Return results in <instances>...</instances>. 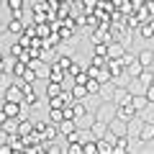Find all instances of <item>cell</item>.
<instances>
[{"label": "cell", "instance_id": "1", "mask_svg": "<svg viewBox=\"0 0 154 154\" xmlns=\"http://www.w3.org/2000/svg\"><path fill=\"white\" fill-rule=\"evenodd\" d=\"M116 110H118V105L113 103V100H105L103 105H100L98 110H95V118H98V121H105V123H110L116 118Z\"/></svg>", "mask_w": 154, "mask_h": 154}, {"label": "cell", "instance_id": "2", "mask_svg": "<svg viewBox=\"0 0 154 154\" xmlns=\"http://www.w3.org/2000/svg\"><path fill=\"white\" fill-rule=\"evenodd\" d=\"M3 98L5 100H13V103H23V98H26V93H23V85L16 82V85H5V93H3Z\"/></svg>", "mask_w": 154, "mask_h": 154}, {"label": "cell", "instance_id": "3", "mask_svg": "<svg viewBox=\"0 0 154 154\" xmlns=\"http://www.w3.org/2000/svg\"><path fill=\"white\" fill-rule=\"evenodd\" d=\"M131 98H134V93L126 88V85H116V90H113V103L116 105H123V103H131Z\"/></svg>", "mask_w": 154, "mask_h": 154}, {"label": "cell", "instance_id": "4", "mask_svg": "<svg viewBox=\"0 0 154 154\" xmlns=\"http://www.w3.org/2000/svg\"><path fill=\"white\" fill-rule=\"evenodd\" d=\"M0 108L5 110V116L8 118H21L23 116V103H13V100H3V105H0Z\"/></svg>", "mask_w": 154, "mask_h": 154}, {"label": "cell", "instance_id": "5", "mask_svg": "<svg viewBox=\"0 0 154 154\" xmlns=\"http://www.w3.org/2000/svg\"><path fill=\"white\" fill-rule=\"evenodd\" d=\"M116 116H118V118H123V121H134V118H139V110L134 108V103H123V105H118Z\"/></svg>", "mask_w": 154, "mask_h": 154}, {"label": "cell", "instance_id": "6", "mask_svg": "<svg viewBox=\"0 0 154 154\" xmlns=\"http://www.w3.org/2000/svg\"><path fill=\"white\" fill-rule=\"evenodd\" d=\"M139 141H144V144H149V141H154V123L152 121H144L141 123V128H139Z\"/></svg>", "mask_w": 154, "mask_h": 154}, {"label": "cell", "instance_id": "7", "mask_svg": "<svg viewBox=\"0 0 154 154\" xmlns=\"http://www.w3.org/2000/svg\"><path fill=\"white\" fill-rule=\"evenodd\" d=\"M69 95L75 100H88V98H93V95L88 93V85H80V82H72L69 85Z\"/></svg>", "mask_w": 154, "mask_h": 154}, {"label": "cell", "instance_id": "8", "mask_svg": "<svg viewBox=\"0 0 154 154\" xmlns=\"http://www.w3.org/2000/svg\"><path fill=\"white\" fill-rule=\"evenodd\" d=\"M62 136V131H59V123H46V128H44V134H41V141H57V139Z\"/></svg>", "mask_w": 154, "mask_h": 154}, {"label": "cell", "instance_id": "9", "mask_svg": "<svg viewBox=\"0 0 154 154\" xmlns=\"http://www.w3.org/2000/svg\"><path fill=\"white\" fill-rule=\"evenodd\" d=\"M126 54V44L123 41H110L108 44V59H121Z\"/></svg>", "mask_w": 154, "mask_h": 154}, {"label": "cell", "instance_id": "10", "mask_svg": "<svg viewBox=\"0 0 154 154\" xmlns=\"http://www.w3.org/2000/svg\"><path fill=\"white\" fill-rule=\"evenodd\" d=\"M23 28H26V26H23V18H18V16H13L11 21L5 23V31H8V33H13V36H21Z\"/></svg>", "mask_w": 154, "mask_h": 154}, {"label": "cell", "instance_id": "11", "mask_svg": "<svg viewBox=\"0 0 154 154\" xmlns=\"http://www.w3.org/2000/svg\"><path fill=\"white\" fill-rule=\"evenodd\" d=\"M108 126H110V131H113V134H118V136L128 134V121H123V118H118V116H116V118L108 123Z\"/></svg>", "mask_w": 154, "mask_h": 154}, {"label": "cell", "instance_id": "12", "mask_svg": "<svg viewBox=\"0 0 154 154\" xmlns=\"http://www.w3.org/2000/svg\"><path fill=\"white\" fill-rule=\"evenodd\" d=\"M108 69H110V75L116 80V77H121L126 72V64H123V59H108Z\"/></svg>", "mask_w": 154, "mask_h": 154}, {"label": "cell", "instance_id": "13", "mask_svg": "<svg viewBox=\"0 0 154 154\" xmlns=\"http://www.w3.org/2000/svg\"><path fill=\"white\" fill-rule=\"evenodd\" d=\"M136 59H139V64H141V67H154V51L152 49H141L136 54Z\"/></svg>", "mask_w": 154, "mask_h": 154}, {"label": "cell", "instance_id": "14", "mask_svg": "<svg viewBox=\"0 0 154 154\" xmlns=\"http://www.w3.org/2000/svg\"><path fill=\"white\" fill-rule=\"evenodd\" d=\"M128 149H131V144H128V134H123V136L116 139V144H113V152L116 154H126Z\"/></svg>", "mask_w": 154, "mask_h": 154}, {"label": "cell", "instance_id": "15", "mask_svg": "<svg viewBox=\"0 0 154 154\" xmlns=\"http://www.w3.org/2000/svg\"><path fill=\"white\" fill-rule=\"evenodd\" d=\"M26 69H28V62H23V59H16V62H13V67H11L13 77H18V80L26 75Z\"/></svg>", "mask_w": 154, "mask_h": 154}, {"label": "cell", "instance_id": "16", "mask_svg": "<svg viewBox=\"0 0 154 154\" xmlns=\"http://www.w3.org/2000/svg\"><path fill=\"white\" fill-rule=\"evenodd\" d=\"M62 90H64V85H62V82H54V80H46V98H54V95H59Z\"/></svg>", "mask_w": 154, "mask_h": 154}, {"label": "cell", "instance_id": "17", "mask_svg": "<svg viewBox=\"0 0 154 154\" xmlns=\"http://www.w3.org/2000/svg\"><path fill=\"white\" fill-rule=\"evenodd\" d=\"M85 85H88V93L93 95V98H98V95H100V90H103V82H100V80H95V77H90V80H88Z\"/></svg>", "mask_w": 154, "mask_h": 154}, {"label": "cell", "instance_id": "18", "mask_svg": "<svg viewBox=\"0 0 154 154\" xmlns=\"http://www.w3.org/2000/svg\"><path fill=\"white\" fill-rule=\"evenodd\" d=\"M33 131V121H28V118H18V134H21V136H28V134Z\"/></svg>", "mask_w": 154, "mask_h": 154}, {"label": "cell", "instance_id": "19", "mask_svg": "<svg viewBox=\"0 0 154 154\" xmlns=\"http://www.w3.org/2000/svg\"><path fill=\"white\" fill-rule=\"evenodd\" d=\"M90 128H93L95 139H103V136H105V131H108V123H105V121H98V118H95V121H93V126H90Z\"/></svg>", "mask_w": 154, "mask_h": 154}, {"label": "cell", "instance_id": "20", "mask_svg": "<svg viewBox=\"0 0 154 154\" xmlns=\"http://www.w3.org/2000/svg\"><path fill=\"white\" fill-rule=\"evenodd\" d=\"M72 113H75V118H85V116H88L85 100H75V103H72Z\"/></svg>", "mask_w": 154, "mask_h": 154}, {"label": "cell", "instance_id": "21", "mask_svg": "<svg viewBox=\"0 0 154 154\" xmlns=\"http://www.w3.org/2000/svg\"><path fill=\"white\" fill-rule=\"evenodd\" d=\"M77 128V121L75 118H64V121L59 123V131H62V136H67V134H72Z\"/></svg>", "mask_w": 154, "mask_h": 154}, {"label": "cell", "instance_id": "22", "mask_svg": "<svg viewBox=\"0 0 154 154\" xmlns=\"http://www.w3.org/2000/svg\"><path fill=\"white\" fill-rule=\"evenodd\" d=\"M131 103H134V108L141 113V110L149 105V100H146V95H144V93H139V95H134V98H131Z\"/></svg>", "mask_w": 154, "mask_h": 154}, {"label": "cell", "instance_id": "23", "mask_svg": "<svg viewBox=\"0 0 154 154\" xmlns=\"http://www.w3.org/2000/svg\"><path fill=\"white\" fill-rule=\"evenodd\" d=\"M49 121L51 123H62L64 121V108H49Z\"/></svg>", "mask_w": 154, "mask_h": 154}, {"label": "cell", "instance_id": "24", "mask_svg": "<svg viewBox=\"0 0 154 154\" xmlns=\"http://www.w3.org/2000/svg\"><path fill=\"white\" fill-rule=\"evenodd\" d=\"M23 51H26V46H23L21 41H16V44H13L11 49H8V54H11L13 59H21V57H23Z\"/></svg>", "mask_w": 154, "mask_h": 154}, {"label": "cell", "instance_id": "25", "mask_svg": "<svg viewBox=\"0 0 154 154\" xmlns=\"http://www.w3.org/2000/svg\"><path fill=\"white\" fill-rule=\"evenodd\" d=\"M82 154H98V139H90L82 144Z\"/></svg>", "mask_w": 154, "mask_h": 154}, {"label": "cell", "instance_id": "26", "mask_svg": "<svg viewBox=\"0 0 154 154\" xmlns=\"http://www.w3.org/2000/svg\"><path fill=\"white\" fill-rule=\"evenodd\" d=\"M141 69H144V67L139 64V59H134L131 64L126 67V72H128V77H139V75H141Z\"/></svg>", "mask_w": 154, "mask_h": 154}, {"label": "cell", "instance_id": "27", "mask_svg": "<svg viewBox=\"0 0 154 154\" xmlns=\"http://www.w3.org/2000/svg\"><path fill=\"white\" fill-rule=\"evenodd\" d=\"M0 128H5L8 134H18V118H5V123Z\"/></svg>", "mask_w": 154, "mask_h": 154}, {"label": "cell", "instance_id": "28", "mask_svg": "<svg viewBox=\"0 0 154 154\" xmlns=\"http://www.w3.org/2000/svg\"><path fill=\"white\" fill-rule=\"evenodd\" d=\"M98 152L100 154H110L113 152V144H110L108 139H98Z\"/></svg>", "mask_w": 154, "mask_h": 154}, {"label": "cell", "instance_id": "29", "mask_svg": "<svg viewBox=\"0 0 154 154\" xmlns=\"http://www.w3.org/2000/svg\"><path fill=\"white\" fill-rule=\"evenodd\" d=\"M72 62H75V59H72V57H59V59H57L54 64L59 67V69H64V72H67V69H69V67H72Z\"/></svg>", "mask_w": 154, "mask_h": 154}, {"label": "cell", "instance_id": "30", "mask_svg": "<svg viewBox=\"0 0 154 154\" xmlns=\"http://www.w3.org/2000/svg\"><path fill=\"white\" fill-rule=\"evenodd\" d=\"M5 5L11 8V13H16V11H23V5H26V0H5Z\"/></svg>", "mask_w": 154, "mask_h": 154}, {"label": "cell", "instance_id": "31", "mask_svg": "<svg viewBox=\"0 0 154 154\" xmlns=\"http://www.w3.org/2000/svg\"><path fill=\"white\" fill-rule=\"evenodd\" d=\"M36 80H38V75H36V69H33V67H28L26 75L21 77V82H36Z\"/></svg>", "mask_w": 154, "mask_h": 154}, {"label": "cell", "instance_id": "32", "mask_svg": "<svg viewBox=\"0 0 154 154\" xmlns=\"http://www.w3.org/2000/svg\"><path fill=\"white\" fill-rule=\"evenodd\" d=\"M67 152L69 154H82V141H67Z\"/></svg>", "mask_w": 154, "mask_h": 154}, {"label": "cell", "instance_id": "33", "mask_svg": "<svg viewBox=\"0 0 154 154\" xmlns=\"http://www.w3.org/2000/svg\"><path fill=\"white\" fill-rule=\"evenodd\" d=\"M139 80H141L144 85H152V67H144L141 75H139Z\"/></svg>", "mask_w": 154, "mask_h": 154}, {"label": "cell", "instance_id": "34", "mask_svg": "<svg viewBox=\"0 0 154 154\" xmlns=\"http://www.w3.org/2000/svg\"><path fill=\"white\" fill-rule=\"evenodd\" d=\"M82 69H85L82 64H77V62H72V67H69V69H67V77H77V75H80V72H82Z\"/></svg>", "mask_w": 154, "mask_h": 154}, {"label": "cell", "instance_id": "35", "mask_svg": "<svg viewBox=\"0 0 154 154\" xmlns=\"http://www.w3.org/2000/svg\"><path fill=\"white\" fill-rule=\"evenodd\" d=\"M90 64H95V67H108V57H100V54H93V62Z\"/></svg>", "mask_w": 154, "mask_h": 154}, {"label": "cell", "instance_id": "36", "mask_svg": "<svg viewBox=\"0 0 154 154\" xmlns=\"http://www.w3.org/2000/svg\"><path fill=\"white\" fill-rule=\"evenodd\" d=\"M100 0H80V5H82V11H95L98 8Z\"/></svg>", "mask_w": 154, "mask_h": 154}, {"label": "cell", "instance_id": "37", "mask_svg": "<svg viewBox=\"0 0 154 154\" xmlns=\"http://www.w3.org/2000/svg\"><path fill=\"white\" fill-rule=\"evenodd\" d=\"M93 54H100V57H108V44H93Z\"/></svg>", "mask_w": 154, "mask_h": 154}, {"label": "cell", "instance_id": "38", "mask_svg": "<svg viewBox=\"0 0 154 154\" xmlns=\"http://www.w3.org/2000/svg\"><path fill=\"white\" fill-rule=\"evenodd\" d=\"M46 123H49V118H44V121H36V123H33V131H36V134H44Z\"/></svg>", "mask_w": 154, "mask_h": 154}, {"label": "cell", "instance_id": "39", "mask_svg": "<svg viewBox=\"0 0 154 154\" xmlns=\"http://www.w3.org/2000/svg\"><path fill=\"white\" fill-rule=\"evenodd\" d=\"M144 95H146V100H149V103H154V82H152V85H146Z\"/></svg>", "mask_w": 154, "mask_h": 154}, {"label": "cell", "instance_id": "40", "mask_svg": "<svg viewBox=\"0 0 154 154\" xmlns=\"http://www.w3.org/2000/svg\"><path fill=\"white\" fill-rule=\"evenodd\" d=\"M128 3H131V11H139V8H141L146 0H128Z\"/></svg>", "mask_w": 154, "mask_h": 154}, {"label": "cell", "instance_id": "41", "mask_svg": "<svg viewBox=\"0 0 154 154\" xmlns=\"http://www.w3.org/2000/svg\"><path fill=\"white\" fill-rule=\"evenodd\" d=\"M5 69H8V64H5V59H3V62H0V75H3Z\"/></svg>", "mask_w": 154, "mask_h": 154}, {"label": "cell", "instance_id": "42", "mask_svg": "<svg viewBox=\"0 0 154 154\" xmlns=\"http://www.w3.org/2000/svg\"><path fill=\"white\" fill-rule=\"evenodd\" d=\"M152 82H154V69H152Z\"/></svg>", "mask_w": 154, "mask_h": 154}, {"label": "cell", "instance_id": "43", "mask_svg": "<svg viewBox=\"0 0 154 154\" xmlns=\"http://www.w3.org/2000/svg\"><path fill=\"white\" fill-rule=\"evenodd\" d=\"M0 62H3V51H0Z\"/></svg>", "mask_w": 154, "mask_h": 154}, {"label": "cell", "instance_id": "44", "mask_svg": "<svg viewBox=\"0 0 154 154\" xmlns=\"http://www.w3.org/2000/svg\"><path fill=\"white\" fill-rule=\"evenodd\" d=\"M69 3H80V0H69Z\"/></svg>", "mask_w": 154, "mask_h": 154}, {"label": "cell", "instance_id": "45", "mask_svg": "<svg viewBox=\"0 0 154 154\" xmlns=\"http://www.w3.org/2000/svg\"><path fill=\"white\" fill-rule=\"evenodd\" d=\"M3 3H5V0H0V5H3Z\"/></svg>", "mask_w": 154, "mask_h": 154}, {"label": "cell", "instance_id": "46", "mask_svg": "<svg viewBox=\"0 0 154 154\" xmlns=\"http://www.w3.org/2000/svg\"><path fill=\"white\" fill-rule=\"evenodd\" d=\"M152 23H154V21H152Z\"/></svg>", "mask_w": 154, "mask_h": 154}]
</instances>
